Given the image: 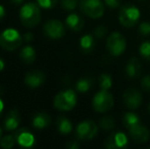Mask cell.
<instances>
[{"instance_id":"cell-1","label":"cell","mask_w":150,"mask_h":149,"mask_svg":"<svg viewBox=\"0 0 150 149\" xmlns=\"http://www.w3.org/2000/svg\"><path fill=\"white\" fill-rule=\"evenodd\" d=\"M21 23L26 28H34L41 20V9L37 2H27L20 10Z\"/></svg>"},{"instance_id":"cell-2","label":"cell","mask_w":150,"mask_h":149,"mask_svg":"<svg viewBox=\"0 0 150 149\" xmlns=\"http://www.w3.org/2000/svg\"><path fill=\"white\" fill-rule=\"evenodd\" d=\"M77 104V94L74 90L61 91L54 97L53 105L60 112H69Z\"/></svg>"},{"instance_id":"cell-3","label":"cell","mask_w":150,"mask_h":149,"mask_svg":"<svg viewBox=\"0 0 150 149\" xmlns=\"http://www.w3.org/2000/svg\"><path fill=\"white\" fill-rule=\"evenodd\" d=\"M113 103H115L113 96L110 92H108V90L101 89L95 94L92 100L93 109L96 112L100 113H104L110 110L113 106Z\"/></svg>"},{"instance_id":"cell-4","label":"cell","mask_w":150,"mask_h":149,"mask_svg":"<svg viewBox=\"0 0 150 149\" xmlns=\"http://www.w3.org/2000/svg\"><path fill=\"white\" fill-rule=\"evenodd\" d=\"M141 16V12L138 7L135 5H125L122 7L119 13V20L125 28H132L139 22Z\"/></svg>"},{"instance_id":"cell-5","label":"cell","mask_w":150,"mask_h":149,"mask_svg":"<svg viewBox=\"0 0 150 149\" xmlns=\"http://www.w3.org/2000/svg\"><path fill=\"white\" fill-rule=\"evenodd\" d=\"M23 43V38L21 34L14 29H6L0 34V46L3 49L12 51L18 49Z\"/></svg>"},{"instance_id":"cell-6","label":"cell","mask_w":150,"mask_h":149,"mask_svg":"<svg viewBox=\"0 0 150 149\" xmlns=\"http://www.w3.org/2000/svg\"><path fill=\"white\" fill-rule=\"evenodd\" d=\"M127 48V40L120 32H113L106 40V50L112 56H120Z\"/></svg>"},{"instance_id":"cell-7","label":"cell","mask_w":150,"mask_h":149,"mask_svg":"<svg viewBox=\"0 0 150 149\" xmlns=\"http://www.w3.org/2000/svg\"><path fill=\"white\" fill-rule=\"evenodd\" d=\"M80 9L88 18H99L104 13V3L101 0H81Z\"/></svg>"},{"instance_id":"cell-8","label":"cell","mask_w":150,"mask_h":149,"mask_svg":"<svg viewBox=\"0 0 150 149\" xmlns=\"http://www.w3.org/2000/svg\"><path fill=\"white\" fill-rule=\"evenodd\" d=\"M98 133V126L93 121H83L77 126L76 134L80 140H91Z\"/></svg>"},{"instance_id":"cell-9","label":"cell","mask_w":150,"mask_h":149,"mask_svg":"<svg viewBox=\"0 0 150 149\" xmlns=\"http://www.w3.org/2000/svg\"><path fill=\"white\" fill-rule=\"evenodd\" d=\"M129 144L128 136L122 131L110 133L104 140V147L107 149H122Z\"/></svg>"},{"instance_id":"cell-10","label":"cell","mask_w":150,"mask_h":149,"mask_svg":"<svg viewBox=\"0 0 150 149\" xmlns=\"http://www.w3.org/2000/svg\"><path fill=\"white\" fill-rule=\"evenodd\" d=\"M122 101L127 108L136 110L142 104V94L136 88H128L122 94Z\"/></svg>"},{"instance_id":"cell-11","label":"cell","mask_w":150,"mask_h":149,"mask_svg":"<svg viewBox=\"0 0 150 149\" xmlns=\"http://www.w3.org/2000/svg\"><path fill=\"white\" fill-rule=\"evenodd\" d=\"M43 32L46 36L51 39H59L64 36L65 28L60 20H50L45 23L43 27Z\"/></svg>"},{"instance_id":"cell-12","label":"cell","mask_w":150,"mask_h":149,"mask_svg":"<svg viewBox=\"0 0 150 149\" xmlns=\"http://www.w3.org/2000/svg\"><path fill=\"white\" fill-rule=\"evenodd\" d=\"M129 135L133 139V141L137 144H142L146 143L148 141L150 137V133L146 127L140 124V125L136 126V127L132 128V129L128 130Z\"/></svg>"},{"instance_id":"cell-13","label":"cell","mask_w":150,"mask_h":149,"mask_svg":"<svg viewBox=\"0 0 150 149\" xmlns=\"http://www.w3.org/2000/svg\"><path fill=\"white\" fill-rule=\"evenodd\" d=\"M14 137H16L18 145L24 148H31L35 145V136L27 129H21L16 131V133L14 134Z\"/></svg>"},{"instance_id":"cell-14","label":"cell","mask_w":150,"mask_h":149,"mask_svg":"<svg viewBox=\"0 0 150 149\" xmlns=\"http://www.w3.org/2000/svg\"><path fill=\"white\" fill-rule=\"evenodd\" d=\"M125 72L128 78L130 79H136L142 73V64L140 59L137 57H132L128 60L125 68Z\"/></svg>"},{"instance_id":"cell-15","label":"cell","mask_w":150,"mask_h":149,"mask_svg":"<svg viewBox=\"0 0 150 149\" xmlns=\"http://www.w3.org/2000/svg\"><path fill=\"white\" fill-rule=\"evenodd\" d=\"M45 82V75L39 71L29 72L25 77V83L30 88H37L42 86Z\"/></svg>"},{"instance_id":"cell-16","label":"cell","mask_w":150,"mask_h":149,"mask_svg":"<svg viewBox=\"0 0 150 149\" xmlns=\"http://www.w3.org/2000/svg\"><path fill=\"white\" fill-rule=\"evenodd\" d=\"M21 124V114L16 109H12L8 112L4 119V128L7 131H14Z\"/></svg>"},{"instance_id":"cell-17","label":"cell","mask_w":150,"mask_h":149,"mask_svg":"<svg viewBox=\"0 0 150 149\" xmlns=\"http://www.w3.org/2000/svg\"><path fill=\"white\" fill-rule=\"evenodd\" d=\"M65 25L69 29L75 31V32H80L84 28L85 20L82 16H80L77 13H71L65 18Z\"/></svg>"},{"instance_id":"cell-18","label":"cell","mask_w":150,"mask_h":149,"mask_svg":"<svg viewBox=\"0 0 150 149\" xmlns=\"http://www.w3.org/2000/svg\"><path fill=\"white\" fill-rule=\"evenodd\" d=\"M141 124V119L137 113L133 112H127L122 115V125L125 126L127 130H130L132 128Z\"/></svg>"},{"instance_id":"cell-19","label":"cell","mask_w":150,"mask_h":149,"mask_svg":"<svg viewBox=\"0 0 150 149\" xmlns=\"http://www.w3.org/2000/svg\"><path fill=\"white\" fill-rule=\"evenodd\" d=\"M51 123V119L47 113L39 112L36 113L32 119V124L36 129H44V128L48 127Z\"/></svg>"},{"instance_id":"cell-20","label":"cell","mask_w":150,"mask_h":149,"mask_svg":"<svg viewBox=\"0 0 150 149\" xmlns=\"http://www.w3.org/2000/svg\"><path fill=\"white\" fill-rule=\"evenodd\" d=\"M56 127L61 135H69L73 131V123L67 117L60 115L56 121Z\"/></svg>"},{"instance_id":"cell-21","label":"cell","mask_w":150,"mask_h":149,"mask_svg":"<svg viewBox=\"0 0 150 149\" xmlns=\"http://www.w3.org/2000/svg\"><path fill=\"white\" fill-rule=\"evenodd\" d=\"M95 47L94 36L91 34H86L80 39V48L84 53H90Z\"/></svg>"},{"instance_id":"cell-22","label":"cell","mask_w":150,"mask_h":149,"mask_svg":"<svg viewBox=\"0 0 150 149\" xmlns=\"http://www.w3.org/2000/svg\"><path fill=\"white\" fill-rule=\"evenodd\" d=\"M20 57L26 64H33L36 59V51L32 46L27 45L23 47L20 52Z\"/></svg>"},{"instance_id":"cell-23","label":"cell","mask_w":150,"mask_h":149,"mask_svg":"<svg viewBox=\"0 0 150 149\" xmlns=\"http://www.w3.org/2000/svg\"><path fill=\"white\" fill-rule=\"evenodd\" d=\"M93 81L88 78H82L76 84V89L80 93H87L88 91L92 88Z\"/></svg>"},{"instance_id":"cell-24","label":"cell","mask_w":150,"mask_h":149,"mask_svg":"<svg viewBox=\"0 0 150 149\" xmlns=\"http://www.w3.org/2000/svg\"><path fill=\"white\" fill-rule=\"evenodd\" d=\"M99 87L102 90H109L112 86V77L110 74L103 73L99 76Z\"/></svg>"},{"instance_id":"cell-25","label":"cell","mask_w":150,"mask_h":149,"mask_svg":"<svg viewBox=\"0 0 150 149\" xmlns=\"http://www.w3.org/2000/svg\"><path fill=\"white\" fill-rule=\"evenodd\" d=\"M99 126L102 130L104 131H110L113 128L115 127V121L112 119V117L110 115H106V117H103L102 119H100L99 121Z\"/></svg>"},{"instance_id":"cell-26","label":"cell","mask_w":150,"mask_h":149,"mask_svg":"<svg viewBox=\"0 0 150 149\" xmlns=\"http://www.w3.org/2000/svg\"><path fill=\"white\" fill-rule=\"evenodd\" d=\"M16 142V139L14 136L6 135V136H4L3 138H1V140H0V146H1L2 148L10 149L13 147Z\"/></svg>"},{"instance_id":"cell-27","label":"cell","mask_w":150,"mask_h":149,"mask_svg":"<svg viewBox=\"0 0 150 149\" xmlns=\"http://www.w3.org/2000/svg\"><path fill=\"white\" fill-rule=\"evenodd\" d=\"M139 53L141 57L150 61V41H145L139 46Z\"/></svg>"},{"instance_id":"cell-28","label":"cell","mask_w":150,"mask_h":149,"mask_svg":"<svg viewBox=\"0 0 150 149\" xmlns=\"http://www.w3.org/2000/svg\"><path fill=\"white\" fill-rule=\"evenodd\" d=\"M78 5V0H60V6L64 10L71 11Z\"/></svg>"},{"instance_id":"cell-29","label":"cell","mask_w":150,"mask_h":149,"mask_svg":"<svg viewBox=\"0 0 150 149\" xmlns=\"http://www.w3.org/2000/svg\"><path fill=\"white\" fill-rule=\"evenodd\" d=\"M36 2L39 4L40 7L44 8V9H50L57 4L58 0H36Z\"/></svg>"},{"instance_id":"cell-30","label":"cell","mask_w":150,"mask_h":149,"mask_svg":"<svg viewBox=\"0 0 150 149\" xmlns=\"http://www.w3.org/2000/svg\"><path fill=\"white\" fill-rule=\"evenodd\" d=\"M138 31L142 36H148L150 35V23L143 22L139 25Z\"/></svg>"},{"instance_id":"cell-31","label":"cell","mask_w":150,"mask_h":149,"mask_svg":"<svg viewBox=\"0 0 150 149\" xmlns=\"http://www.w3.org/2000/svg\"><path fill=\"white\" fill-rule=\"evenodd\" d=\"M107 33H108V30H107L106 27L100 25V26L96 27V29L94 30V36L97 38H103Z\"/></svg>"},{"instance_id":"cell-32","label":"cell","mask_w":150,"mask_h":149,"mask_svg":"<svg viewBox=\"0 0 150 149\" xmlns=\"http://www.w3.org/2000/svg\"><path fill=\"white\" fill-rule=\"evenodd\" d=\"M141 87L147 93H150V75H146L141 79Z\"/></svg>"},{"instance_id":"cell-33","label":"cell","mask_w":150,"mask_h":149,"mask_svg":"<svg viewBox=\"0 0 150 149\" xmlns=\"http://www.w3.org/2000/svg\"><path fill=\"white\" fill-rule=\"evenodd\" d=\"M104 4L110 8H117L120 6V0H104Z\"/></svg>"},{"instance_id":"cell-34","label":"cell","mask_w":150,"mask_h":149,"mask_svg":"<svg viewBox=\"0 0 150 149\" xmlns=\"http://www.w3.org/2000/svg\"><path fill=\"white\" fill-rule=\"evenodd\" d=\"M67 147L69 149H78L80 147V144L77 141H71L67 144Z\"/></svg>"},{"instance_id":"cell-35","label":"cell","mask_w":150,"mask_h":149,"mask_svg":"<svg viewBox=\"0 0 150 149\" xmlns=\"http://www.w3.org/2000/svg\"><path fill=\"white\" fill-rule=\"evenodd\" d=\"M33 39H34V36H33V34H32V33H27V34L24 35V40L26 42H30Z\"/></svg>"},{"instance_id":"cell-36","label":"cell","mask_w":150,"mask_h":149,"mask_svg":"<svg viewBox=\"0 0 150 149\" xmlns=\"http://www.w3.org/2000/svg\"><path fill=\"white\" fill-rule=\"evenodd\" d=\"M4 16H5V8H4V6L0 5V20H1Z\"/></svg>"},{"instance_id":"cell-37","label":"cell","mask_w":150,"mask_h":149,"mask_svg":"<svg viewBox=\"0 0 150 149\" xmlns=\"http://www.w3.org/2000/svg\"><path fill=\"white\" fill-rule=\"evenodd\" d=\"M10 2L12 4H14V5H20V4H22L24 2V0H10Z\"/></svg>"},{"instance_id":"cell-38","label":"cell","mask_w":150,"mask_h":149,"mask_svg":"<svg viewBox=\"0 0 150 149\" xmlns=\"http://www.w3.org/2000/svg\"><path fill=\"white\" fill-rule=\"evenodd\" d=\"M3 109H4V102L2 101V99L0 98V115L3 112Z\"/></svg>"},{"instance_id":"cell-39","label":"cell","mask_w":150,"mask_h":149,"mask_svg":"<svg viewBox=\"0 0 150 149\" xmlns=\"http://www.w3.org/2000/svg\"><path fill=\"white\" fill-rule=\"evenodd\" d=\"M4 66H5V62H4V60L2 58H0V72L3 71Z\"/></svg>"},{"instance_id":"cell-40","label":"cell","mask_w":150,"mask_h":149,"mask_svg":"<svg viewBox=\"0 0 150 149\" xmlns=\"http://www.w3.org/2000/svg\"><path fill=\"white\" fill-rule=\"evenodd\" d=\"M1 137H2V129L0 128V140H1Z\"/></svg>"},{"instance_id":"cell-41","label":"cell","mask_w":150,"mask_h":149,"mask_svg":"<svg viewBox=\"0 0 150 149\" xmlns=\"http://www.w3.org/2000/svg\"><path fill=\"white\" fill-rule=\"evenodd\" d=\"M148 112H149V113H150V103L148 104Z\"/></svg>"}]
</instances>
